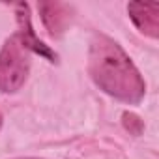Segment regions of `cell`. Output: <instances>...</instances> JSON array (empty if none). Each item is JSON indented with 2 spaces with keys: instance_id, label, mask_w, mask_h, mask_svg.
Returning a JSON list of instances; mask_svg holds the SVG:
<instances>
[{
  "instance_id": "obj_3",
  "label": "cell",
  "mask_w": 159,
  "mask_h": 159,
  "mask_svg": "<svg viewBox=\"0 0 159 159\" xmlns=\"http://www.w3.org/2000/svg\"><path fill=\"white\" fill-rule=\"evenodd\" d=\"M15 15H17V25H19V32L15 36L19 38V41L23 43V47L26 51H32V52L43 56L45 60H49L52 64L58 62V54L36 36V32L32 28V17H30L28 4H17L15 6Z\"/></svg>"
},
{
  "instance_id": "obj_1",
  "label": "cell",
  "mask_w": 159,
  "mask_h": 159,
  "mask_svg": "<svg viewBox=\"0 0 159 159\" xmlns=\"http://www.w3.org/2000/svg\"><path fill=\"white\" fill-rule=\"evenodd\" d=\"M88 73L107 96L139 105L146 94V83L118 41L105 34H94L88 49Z\"/></svg>"
},
{
  "instance_id": "obj_8",
  "label": "cell",
  "mask_w": 159,
  "mask_h": 159,
  "mask_svg": "<svg viewBox=\"0 0 159 159\" xmlns=\"http://www.w3.org/2000/svg\"><path fill=\"white\" fill-rule=\"evenodd\" d=\"M21 159H39V157H21Z\"/></svg>"
},
{
  "instance_id": "obj_5",
  "label": "cell",
  "mask_w": 159,
  "mask_h": 159,
  "mask_svg": "<svg viewBox=\"0 0 159 159\" xmlns=\"http://www.w3.org/2000/svg\"><path fill=\"white\" fill-rule=\"evenodd\" d=\"M39 13H41V21H43L45 28L54 38H58L66 32V28L69 25V19H71L69 6L62 4V2H41L39 4Z\"/></svg>"
},
{
  "instance_id": "obj_2",
  "label": "cell",
  "mask_w": 159,
  "mask_h": 159,
  "mask_svg": "<svg viewBox=\"0 0 159 159\" xmlns=\"http://www.w3.org/2000/svg\"><path fill=\"white\" fill-rule=\"evenodd\" d=\"M30 73V56L17 36L4 41L0 49V92L15 94Z\"/></svg>"
},
{
  "instance_id": "obj_6",
  "label": "cell",
  "mask_w": 159,
  "mask_h": 159,
  "mask_svg": "<svg viewBox=\"0 0 159 159\" xmlns=\"http://www.w3.org/2000/svg\"><path fill=\"white\" fill-rule=\"evenodd\" d=\"M122 122H124V127L131 133V135H140L142 129H144V122L135 114V112H124L122 114Z\"/></svg>"
},
{
  "instance_id": "obj_7",
  "label": "cell",
  "mask_w": 159,
  "mask_h": 159,
  "mask_svg": "<svg viewBox=\"0 0 159 159\" xmlns=\"http://www.w3.org/2000/svg\"><path fill=\"white\" fill-rule=\"evenodd\" d=\"M2 124H4V116H2V112H0V129H2Z\"/></svg>"
},
{
  "instance_id": "obj_4",
  "label": "cell",
  "mask_w": 159,
  "mask_h": 159,
  "mask_svg": "<svg viewBox=\"0 0 159 159\" xmlns=\"http://www.w3.org/2000/svg\"><path fill=\"white\" fill-rule=\"evenodd\" d=\"M127 13L140 34L157 39L159 38V4H140L129 2Z\"/></svg>"
}]
</instances>
